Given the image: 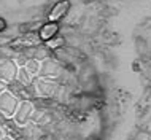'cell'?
<instances>
[{
  "label": "cell",
  "mask_w": 151,
  "mask_h": 140,
  "mask_svg": "<svg viewBox=\"0 0 151 140\" xmlns=\"http://www.w3.org/2000/svg\"><path fill=\"white\" fill-rule=\"evenodd\" d=\"M18 105H19V97L14 92H11L8 88L0 92V115L3 118H13Z\"/></svg>",
  "instance_id": "cell-1"
},
{
  "label": "cell",
  "mask_w": 151,
  "mask_h": 140,
  "mask_svg": "<svg viewBox=\"0 0 151 140\" xmlns=\"http://www.w3.org/2000/svg\"><path fill=\"white\" fill-rule=\"evenodd\" d=\"M34 102L29 100V99H24V100H19V105L18 108H16V112L13 115V119L14 123L18 124L19 127L26 126L27 123H29V119L32 118V115H34Z\"/></svg>",
  "instance_id": "cell-2"
},
{
  "label": "cell",
  "mask_w": 151,
  "mask_h": 140,
  "mask_svg": "<svg viewBox=\"0 0 151 140\" xmlns=\"http://www.w3.org/2000/svg\"><path fill=\"white\" fill-rule=\"evenodd\" d=\"M40 78H46V80H56L62 75V65L58 62L56 59L46 57L40 62V72H38Z\"/></svg>",
  "instance_id": "cell-3"
},
{
  "label": "cell",
  "mask_w": 151,
  "mask_h": 140,
  "mask_svg": "<svg viewBox=\"0 0 151 140\" xmlns=\"http://www.w3.org/2000/svg\"><path fill=\"white\" fill-rule=\"evenodd\" d=\"M18 70H19V65L16 64V61L8 59V57H2L0 59V80L5 81L6 84L16 81Z\"/></svg>",
  "instance_id": "cell-4"
},
{
  "label": "cell",
  "mask_w": 151,
  "mask_h": 140,
  "mask_svg": "<svg viewBox=\"0 0 151 140\" xmlns=\"http://www.w3.org/2000/svg\"><path fill=\"white\" fill-rule=\"evenodd\" d=\"M34 89H35V96L40 97H52L58 91V84L54 83L52 80H46V78H40L34 81Z\"/></svg>",
  "instance_id": "cell-5"
},
{
  "label": "cell",
  "mask_w": 151,
  "mask_h": 140,
  "mask_svg": "<svg viewBox=\"0 0 151 140\" xmlns=\"http://www.w3.org/2000/svg\"><path fill=\"white\" fill-rule=\"evenodd\" d=\"M68 6H70V2H68V0H60V2H58L51 8L50 13H48V19H50L51 22H58L59 19H62L64 14L67 13Z\"/></svg>",
  "instance_id": "cell-6"
},
{
  "label": "cell",
  "mask_w": 151,
  "mask_h": 140,
  "mask_svg": "<svg viewBox=\"0 0 151 140\" xmlns=\"http://www.w3.org/2000/svg\"><path fill=\"white\" fill-rule=\"evenodd\" d=\"M58 32H59V26H58V22H46L45 26L40 27V30H38V40L40 42H48V40H51V38H54L56 35H58Z\"/></svg>",
  "instance_id": "cell-7"
},
{
  "label": "cell",
  "mask_w": 151,
  "mask_h": 140,
  "mask_svg": "<svg viewBox=\"0 0 151 140\" xmlns=\"http://www.w3.org/2000/svg\"><path fill=\"white\" fill-rule=\"evenodd\" d=\"M16 81H18L19 84H22V86H32L34 84V81H35V76L32 75V73H29L26 70V67H19L18 70V76H16Z\"/></svg>",
  "instance_id": "cell-8"
},
{
  "label": "cell",
  "mask_w": 151,
  "mask_h": 140,
  "mask_svg": "<svg viewBox=\"0 0 151 140\" xmlns=\"http://www.w3.org/2000/svg\"><path fill=\"white\" fill-rule=\"evenodd\" d=\"M22 67H26V70L29 73H32L34 76L38 75V72H40V61H37V59H27V62L22 65Z\"/></svg>",
  "instance_id": "cell-9"
},
{
  "label": "cell",
  "mask_w": 151,
  "mask_h": 140,
  "mask_svg": "<svg viewBox=\"0 0 151 140\" xmlns=\"http://www.w3.org/2000/svg\"><path fill=\"white\" fill-rule=\"evenodd\" d=\"M59 45H62V40H60V38L59 40H52L51 38V40H48V42H46L48 48H56V46H59Z\"/></svg>",
  "instance_id": "cell-10"
},
{
  "label": "cell",
  "mask_w": 151,
  "mask_h": 140,
  "mask_svg": "<svg viewBox=\"0 0 151 140\" xmlns=\"http://www.w3.org/2000/svg\"><path fill=\"white\" fill-rule=\"evenodd\" d=\"M6 88H8V84L5 83V81H2V80H0V92H2V91H5Z\"/></svg>",
  "instance_id": "cell-11"
},
{
  "label": "cell",
  "mask_w": 151,
  "mask_h": 140,
  "mask_svg": "<svg viewBox=\"0 0 151 140\" xmlns=\"http://www.w3.org/2000/svg\"><path fill=\"white\" fill-rule=\"evenodd\" d=\"M5 26H6V22L3 21L2 18H0V30H3V29H5Z\"/></svg>",
  "instance_id": "cell-12"
},
{
  "label": "cell",
  "mask_w": 151,
  "mask_h": 140,
  "mask_svg": "<svg viewBox=\"0 0 151 140\" xmlns=\"http://www.w3.org/2000/svg\"><path fill=\"white\" fill-rule=\"evenodd\" d=\"M5 135V129H3V126H2V123H0V139Z\"/></svg>",
  "instance_id": "cell-13"
},
{
  "label": "cell",
  "mask_w": 151,
  "mask_h": 140,
  "mask_svg": "<svg viewBox=\"0 0 151 140\" xmlns=\"http://www.w3.org/2000/svg\"><path fill=\"white\" fill-rule=\"evenodd\" d=\"M0 140H14V139H13V137H8V135H3Z\"/></svg>",
  "instance_id": "cell-14"
}]
</instances>
